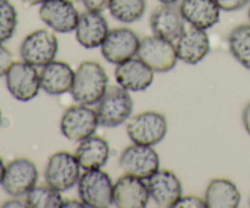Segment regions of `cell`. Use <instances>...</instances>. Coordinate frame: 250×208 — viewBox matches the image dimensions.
Instances as JSON below:
<instances>
[{
  "instance_id": "cell-1",
  "label": "cell",
  "mask_w": 250,
  "mask_h": 208,
  "mask_svg": "<svg viewBox=\"0 0 250 208\" xmlns=\"http://www.w3.org/2000/svg\"><path fill=\"white\" fill-rule=\"evenodd\" d=\"M106 71L97 61L87 60L78 65L70 93L80 104L94 105L109 87Z\"/></svg>"
},
{
  "instance_id": "cell-2",
  "label": "cell",
  "mask_w": 250,
  "mask_h": 208,
  "mask_svg": "<svg viewBox=\"0 0 250 208\" xmlns=\"http://www.w3.org/2000/svg\"><path fill=\"white\" fill-rule=\"evenodd\" d=\"M95 105L99 124L105 127H116L132 116L133 98L129 91L120 85L109 86Z\"/></svg>"
},
{
  "instance_id": "cell-3",
  "label": "cell",
  "mask_w": 250,
  "mask_h": 208,
  "mask_svg": "<svg viewBox=\"0 0 250 208\" xmlns=\"http://www.w3.org/2000/svg\"><path fill=\"white\" fill-rule=\"evenodd\" d=\"M78 196L87 207L106 208L112 205L114 183L102 169H90L81 174L78 180Z\"/></svg>"
},
{
  "instance_id": "cell-4",
  "label": "cell",
  "mask_w": 250,
  "mask_h": 208,
  "mask_svg": "<svg viewBox=\"0 0 250 208\" xmlns=\"http://www.w3.org/2000/svg\"><path fill=\"white\" fill-rule=\"evenodd\" d=\"M126 130L133 143L156 146L167 134V120L161 113L148 110L129 117Z\"/></svg>"
},
{
  "instance_id": "cell-5",
  "label": "cell",
  "mask_w": 250,
  "mask_h": 208,
  "mask_svg": "<svg viewBox=\"0 0 250 208\" xmlns=\"http://www.w3.org/2000/svg\"><path fill=\"white\" fill-rule=\"evenodd\" d=\"M81 165L75 154L59 151L51 154L44 169V179L56 190L67 191L77 185L81 178Z\"/></svg>"
},
{
  "instance_id": "cell-6",
  "label": "cell",
  "mask_w": 250,
  "mask_h": 208,
  "mask_svg": "<svg viewBox=\"0 0 250 208\" xmlns=\"http://www.w3.org/2000/svg\"><path fill=\"white\" fill-rule=\"evenodd\" d=\"M59 51V41L53 32L37 29L24 37L20 46L22 60L36 68H43L55 60Z\"/></svg>"
},
{
  "instance_id": "cell-7",
  "label": "cell",
  "mask_w": 250,
  "mask_h": 208,
  "mask_svg": "<svg viewBox=\"0 0 250 208\" xmlns=\"http://www.w3.org/2000/svg\"><path fill=\"white\" fill-rule=\"evenodd\" d=\"M137 56L154 72H168L175 68L178 60L175 44L155 34L141 39Z\"/></svg>"
},
{
  "instance_id": "cell-8",
  "label": "cell",
  "mask_w": 250,
  "mask_h": 208,
  "mask_svg": "<svg viewBox=\"0 0 250 208\" xmlns=\"http://www.w3.org/2000/svg\"><path fill=\"white\" fill-rule=\"evenodd\" d=\"M99 125L95 109L90 108V105L78 103L63 112L60 130L61 134L70 141L81 142L94 135Z\"/></svg>"
},
{
  "instance_id": "cell-9",
  "label": "cell",
  "mask_w": 250,
  "mask_h": 208,
  "mask_svg": "<svg viewBox=\"0 0 250 208\" xmlns=\"http://www.w3.org/2000/svg\"><path fill=\"white\" fill-rule=\"evenodd\" d=\"M6 87L10 94L20 102H28L38 95L41 75L36 66L26 61H14L5 75Z\"/></svg>"
},
{
  "instance_id": "cell-10",
  "label": "cell",
  "mask_w": 250,
  "mask_h": 208,
  "mask_svg": "<svg viewBox=\"0 0 250 208\" xmlns=\"http://www.w3.org/2000/svg\"><path fill=\"white\" fill-rule=\"evenodd\" d=\"M119 164L125 174L146 180L160 169V157L154 146L133 143L121 152Z\"/></svg>"
},
{
  "instance_id": "cell-11",
  "label": "cell",
  "mask_w": 250,
  "mask_h": 208,
  "mask_svg": "<svg viewBox=\"0 0 250 208\" xmlns=\"http://www.w3.org/2000/svg\"><path fill=\"white\" fill-rule=\"evenodd\" d=\"M39 179L38 168L27 158H16L6 164L5 174L0 185L12 197H21L37 185Z\"/></svg>"
},
{
  "instance_id": "cell-12",
  "label": "cell",
  "mask_w": 250,
  "mask_h": 208,
  "mask_svg": "<svg viewBox=\"0 0 250 208\" xmlns=\"http://www.w3.org/2000/svg\"><path fill=\"white\" fill-rule=\"evenodd\" d=\"M141 39L134 31L127 27L110 29L100 46L103 56L110 64L124 63L137 55Z\"/></svg>"
},
{
  "instance_id": "cell-13",
  "label": "cell",
  "mask_w": 250,
  "mask_h": 208,
  "mask_svg": "<svg viewBox=\"0 0 250 208\" xmlns=\"http://www.w3.org/2000/svg\"><path fill=\"white\" fill-rule=\"evenodd\" d=\"M42 21L58 33H71L76 29L80 12L68 0H46L39 5Z\"/></svg>"
},
{
  "instance_id": "cell-14",
  "label": "cell",
  "mask_w": 250,
  "mask_h": 208,
  "mask_svg": "<svg viewBox=\"0 0 250 208\" xmlns=\"http://www.w3.org/2000/svg\"><path fill=\"white\" fill-rule=\"evenodd\" d=\"M150 193L144 179L137 176H120L114 184L112 203L119 208H144L148 206Z\"/></svg>"
},
{
  "instance_id": "cell-15",
  "label": "cell",
  "mask_w": 250,
  "mask_h": 208,
  "mask_svg": "<svg viewBox=\"0 0 250 208\" xmlns=\"http://www.w3.org/2000/svg\"><path fill=\"white\" fill-rule=\"evenodd\" d=\"M153 34L167 41H177L186 28V21L180 4H160L153 10L149 19Z\"/></svg>"
},
{
  "instance_id": "cell-16",
  "label": "cell",
  "mask_w": 250,
  "mask_h": 208,
  "mask_svg": "<svg viewBox=\"0 0 250 208\" xmlns=\"http://www.w3.org/2000/svg\"><path fill=\"white\" fill-rule=\"evenodd\" d=\"M176 50L181 61L188 65H197L204 60L210 51V38L207 29L194 26L186 27L176 41Z\"/></svg>"
},
{
  "instance_id": "cell-17",
  "label": "cell",
  "mask_w": 250,
  "mask_h": 208,
  "mask_svg": "<svg viewBox=\"0 0 250 208\" xmlns=\"http://www.w3.org/2000/svg\"><path fill=\"white\" fill-rule=\"evenodd\" d=\"M149 193L159 207L171 208L182 196V184L171 170H156L146 179Z\"/></svg>"
},
{
  "instance_id": "cell-18",
  "label": "cell",
  "mask_w": 250,
  "mask_h": 208,
  "mask_svg": "<svg viewBox=\"0 0 250 208\" xmlns=\"http://www.w3.org/2000/svg\"><path fill=\"white\" fill-rule=\"evenodd\" d=\"M154 71L137 56L120 63L115 69L117 85L129 92H142L150 87L154 81Z\"/></svg>"
},
{
  "instance_id": "cell-19",
  "label": "cell",
  "mask_w": 250,
  "mask_h": 208,
  "mask_svg": "<svg viewBox=\"0 0 250 208\" xmlns=\"http://www.w3.org/2000/svg\"><path fill=\"white\" fill-rule=\"evenodd\" d=\"M109 31V23L102 12L87 10L78 19L75 29L76 41L85 49L98 48L106 38Z\"/></svg>"
},
{
  "instance_id": "cell-20",
  "label": "cell",
  "mask_w": 250,
  "mask_h": 208,
  "mask_svg": "<svg viewBox=\"0 0 250 208\" xmlns=\"http://www.w3.org/2000/svg\"><path fill=\"white\" fill-rule=\"evenodd\" d=\"M182 16L190 26L209 29L220 22L221 10L215 0H181Z\"/></svg>"
},
{
  "instance_id": "cell-21",
  "label": "cell",
  "mask_w": 250,
  "mask_h": 208,
  "mask_svg": "<svg viewBox=\"0 0 250 208\" xmlns=\"http://www.w3.org/2000/svg\"><path fill=\"white\" fill-rule=\"evenodd\" d=\"M41 87L50 95H60L70 92L73 85L75 71L63 61H51L43 66L39 72Z\"/></svg>"
},
{
  "instance_id": "cell-22",
  "label": "cell",
  "mask_w": 250,
  "mask_h": 208,
  "mask_svg": "<svg viewBox=\"0 0 250 208\" xmlns=\"http://www.w3.org/2000/svg\"><path fill=\"white\" fill-rule=\"evenodd\" d=\"M75 156L83 170L102 169L109 162L110 144L104 137L92 135L78 143Z\"/></svg>"
},
{
  "instance_id": "cell-23",
  "label": "cell",
  "mask_w": 250,
  "mask_h": 208,
  "mask_svg": "<svg viewBox=\"0 0 250 208\" xmlns=\"http://www.w3.org/2000/svg\"><path fill=\"white\" fill-rule=\"evenodd\" d=\"M204 200L208 208H237L241 203V192L233 181L217 178L207 186Z\"/></svg>"
},
{
  "instance_id": "cell-24",
  "label": "cell",
  "mask_w": 250,
  "mask_h": 208,
  "mask_svg": "<svg viewBox=\"0 0 250 208\" xmlns=\"http://www.w3.org/2000/svg\"><path fill=\"white\" fill-rule=\"evenodd\" d=\"M24 201L28 208H62L65 200L61 195V191L45 183V185L37 184L32 187L26 193Z\"/></svg>"
},
{
  "instance_id": "cell-25",
  "label": "cell",
  "mask_w": 250,
  "mask_h": 208,
  "mask_svg": "<svg viewBox=\"0 0 250 208\" xmlns=\"http://www.w3.org/2000/svg\"><path fill=\"white\" fill-rule=\"evenodd\" d=\"M229 48L232 56L250 70V24H239L232 29L229 36Z\"/></svg>"
},
{
  "instance_id": "cell-26",
  "label": "cell",
  "mask_w": 250,
  "mask_h": 208,
  "mask_svg": "<svg viewBox=\"0 0 250 208\" xmlns=\"http://www.w3.org/2000/svg\"><path fill=\"white\" fill-rule=\"evenodd\" d=\"M146 9V0H110L107 10L116 21L133 23L143 17Z\"/></svg>"
},
{
  "instance_id": "cell-27",
  "label": "cell",
  "mask_w": 250,
  "mask_h": 208,
  "mask_svg": "<svg viewBox=\"0 0 250 208\" xmlns=\"http://www.w3.org/2000/svg\"><path fill=\"white\" fill-rule=\"evenodd\" d=\"M17 27V10L10 0H0V43L14 36Z\"/></svg>"
},
{
  "instance_id": "cell-28",
  "label": "cell",
  "mask_w": 250,
  "mask_h": 208,
  "mask_svg": "<svg viewBox=\"0 0 250 208\" xmlns=\"http://www.w3.org/2000/svg\"><path fill=\"white\" fill-rule=\"evenodd\" d=\"M173 208H207V202L199 196H181Z\"/></svg>"
},
{
  "instance_id": "cell-29",
  "label": "cell",
  "mask_w": 250,
  "mask_h": 208,
  "mask_svg": "<svg viewBox=\"0 0 250 208\" xmlns=\"http://www.w3.org/2000/svg\"><path fill=\"white\" fill-rule=\"evenodd\" d=\"M12 63H14V58H12V53L0 43V77L6 75L9 69L11 68Z\"/></svg>"
},
{
  "instance_id": "cell-30",
  "label": "cell",
  "mask_w": 250,
  "mask_h": 208,
  "mask_svg": "<svg viewBox=\"0 0 250 208\" xmlns=\"http://www.w3.org/2000/svg\"><path fill=\"white\" fill-rule=\"evenodd\" d=\"M221 11L232 12L241 10L249 4L250 0H215Z\"/></svg>"
},
{
  "instance_id": "cell-31",
  "label": "cell",
  "mask_w": 250,
  "mask_h": 208,
  "mask_svg": "<svg viewBox=\"0 0 250 208\" xmlns=\"http://www.w3.org/2000/svg\"><path fill=\"white\" fill-rule=\"evenodd\" d=\"M84 5V7L90 11L103 12L109 7L110 0H81Z\"/></svg>"
},
{
  "instance_id": "cell-32",
  "label": "cell",
  "mask_w": 250,
  "mask_h": 208,
  "mask_svg": "<svg viewBox=\"0 0 250 208\" xmlns=\"http://www.w3.org/2000/svg\"><path fill=\"white\" fill-rule=\"evenodd\" d=\"M1 207H5V208H12V207L27 208V207H28V206H27L26 201L20 200L19 197H14V198H12V200L5 201V202L1 205Z\"/></svg>"
},
{
  "instance_id": "cell-33",
  "label": "cell",
  "mask_w": 250,
  "mask_h": 208,
  "mask_svg": "<svg viewBox=\"0 0 250 208\" xmlns=\"http://www.w3.org/2000/svg\"><path fill=\"white\" fill-rule=\"evenodd\" d=\"M242 121H243L244 129L250 135V102L244 107L242 113Z\"/></svg>"
},
{
  "instance_id": "cell-34",
  "label": "cell",
  "mask_w": 250,
  "mask_h": 208,
  "mask_svg": "<svg viewBox=\"0 0 250 208\" xmlns=\"http://www.w3.org/2000/svg\"><path fill=\"white\" fill-rule=\"evenodd\" d=\"M62 208H87V206H85L81 200H67L63 201Z\"/></svg>"
},
{
  "instance_id": "cell-35",
  "label": "cell",
  "mask_w": 250,
  "mask_h": 208,
  "mask_svg": "<svg viewBox=\"0 0 250 208\" xmlns=\"http://www.w3.org/2000/svg\"><path fill=\"white\" fill-rule=\"evenodd\" d=\"M21 1L27 6H36V5H42L46 0H21Z\"/></svg>"
},
{
  "instance_id": "cell-36",
  "label": "cell",
  "mask_w": 250,
  "mask_h": 208,
  "mask_svg": "<svg viewBox=\"0 0 250 208\" xmlns=\"http://www.w3.org/2000/svg\"><path fill=\"white\" fill-rule=\"evenodd\" d=\"M5 168H6V165H5L4 161H2V159L0 158V184H1V181H2V178H4V174H5Z\"/></svg>"
},
{
  "instance_id": "cell-37",
  "label": "cell",
  "mask_w": 250,
  "mask_h": 208,
  "mask_svg": "<svg viewBox=\"0 0 250 208\" xmlns=\"http://www.w3.org/2000/svg\"><path fill=\"white\" fill-rule=\"evenodd\" d=\"M161 4H176V2L181 1V0H159Z\"/></svg>"
},
{
  "instance_id": "cell-38",
  "label": "cell",
  "mask_w": 250,
  "mask_h": 208,
  "mask_svg": "<svg viewBox=\"0 0 250 208\" xmlns=\"http://www.w3.org/2000/svg\"><path fill=\"white\" fill-rule=\"evenodd\" d=\"M68 1H71V2H73V4H75V2H77V1H81V0H68Z\"/></svg>"
},
{
  "instance_id": "cell-39",
  "label": "cell",
  "mask_w": 250,
  "mask_h": 208,
  "mask_svg": "<svg viewBox=\"0 0 250 208\" xmlns=\"http://www.w3.org/2000/svg\"><path fill=\"white\" fill-rule=\"evenodd\" d=\"M0 125H1V112H0Z\"/></svg>"
},
{
  "instance_id": "cell-40",
  "label": "cell",
  "mask_w": 250,
  "mask_h": 208,
  "mask_svg": "<svg viewBox=\"0 0 250 208\" xmlns=\"http://www.w3.org/2000/svg\"><path fill=\"white\" fill-rule=\"evenodd\" d=\"M248 16H249V21H250V6H249V11H248Z\"/></svg>"
}]
</instances>
